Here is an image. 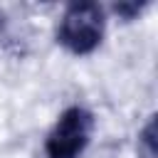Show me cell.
Instances as JSON below:
<instances>
[{"instance_id":"6da1fadb","label":"cell","mask_w":158,"mask_h":158,"mask_svg":"<svg viewBox=\"0 0 158 158\" xmlns=\"http://www.w3.org/2000/svg\"><path fill=\"white\" fill-rule=\"evenodd\" d=\"M104 10L96 2H72L67 5L59 27L57 42L72 54H89L101 44L104 37Z\"/></svg>"},{"instance_id":"7a4b0ae2","label":"cell","mask_w":158,"mask_h":158,"mask_svg":"<svg viewBox=\"0 0 158 158\" xmlns=\"http://www.w3.org/2000/svg\"><path fill=\"white\" fill-rule=\"evenodd\" d=\"M94 116L84 106H69L59 114L52 131L44 138L47 158H79L91 141Z\"/></svg>"},{"instance_id":"277c9868","label":"cell","mask_w":158,"mask_h":158,"mask_svg":"<svg viewBox=\"0 0 158 158\" xmlns=\"http://www.w3.org/2000/svg\"><path fill=\"white\" fill-rule=\"evenodd\" d=\"M146 5H148V2H116V5H114V12H116L118 17H123V20H133Z\"/></svg>"},{"instance_id":"3957f363","label":"cell","mask_w":158,"mask_h":158,"mask_svg":"<svg viewBox=\"0 0 158 158\" xmlns=\"http://www.w3.org/2000/svg\"><path fill=\"white\" fill-rule=\"evenodd\" d=\"M156 116H151L148 118V123H146V128L141 131V143L146 146V151H148V156L153 158L156 156Z\"/></svg>"},{"instance_id":"5b68a950","label":"cell","mask_w":158,"mask_h":158,"mask_svg":"<svg viewBox=\"0 0 158 158\" xmlns=\"http://www.w3.org/2000/svg\"><path fill=\"white\" fill-rule=\"evenodd\" d=\"M2 32H5V15L0 12V37H2Z\"/></svg>"}]
</instances>
